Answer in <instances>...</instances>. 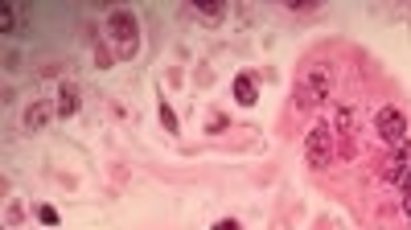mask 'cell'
Returning a JSON list of instances; mask_svg holds the SVG:
<instances>
[{
    "label": "cell",
    "mask_w": 411,
    "mask_h": 230,
    "mask_svg": "<svg viewBox=\"0 0 411 230\" xmlns=\"http://www.w3.org/2000/svg\"><path fill=\"white\" fill-rule=\"evenodd\" d=\"M329 66L325 62H309L300 74H296V111H313V107H321L325 99H329Z\"/></svg>",
    "instance_id": "1"
},
{
    "label": "cell",
    "mask_w": 411,
    "mask_h": 230,
    "mask_svg": "<svg viewBox=\"0 0 411 230\" xmlns=\"http://www.w3.org/2000/svg\"><path fill=\"white\" fill-rule=\"evenodd\" d=\"M107 33H111V42H115V58H136L140 25H136V17H132L128 8H115V13L107 17Z\"/></svg>",
    "instance_id": "2"
},
{
    "label": "cell",
    "mask_w": 411,
    "mask_h": 230,
    "mask_svg": "<svg viewBox=\"0 0 411 230\" xmlns=\"http://www.w3.org/2000/svg\"><path fill=\"white\" fill-rule=\"evenodd\" d=\"M305 161L313 169H325L333 161V128L329 124H313V132L305 136Z\"/></svg>",
    "instance_id": "3"
},
{
    "label": "cell",
    "mask_w": 411,
    "mask_h": 230,
    "mask_svg": "<svg viewBox=\"0 0 411 230\" xmlns=\"http://www.w3.org/2000/svg\"><path fill=\"white\" fill-rule=\"evenodd\" d=\"M374 128H378V140H387L391 148H403L408 144V115L399 107H382L374 115Z\"/></svg>",
    "instance_id": "4"
},
{
    "label": "cell",
    "mask_w": 411,
    "mask_h": 230,
    "mask_svg": "<svg viewBox=\"0 0 411 230\" xmlns=\"http://www.w3.org/2000/svg\"><path fill=\"white\" fill-rule=\"evenodd\" d=\"M49 115H58V107H54L49 99H38V103L25 111V132H42L49 124Z\"/></svg>",
    "instance_id": "5"
},
{
    "label": "cell",
    "mask_w": 411,
    "mask_h": 230,
    "mask_svg": "<svg viewBox=\"0 0 411 230\" xmlns=\"http://www.w3.org/2000/svg\"><path fill=\"white\" fill-rule=\"evenodd\" d=\"M54 107H58V115H62V120H70V115L79 111V87H74V83H62V91H58V103H54Z\"/></svg>",
    "instance_id": "6"
},
{
    "label": "cell",
    "mask_w": 411,
    "mask_h": 230,
    "mask_svg": "<svg viewBox=\"0 0 411 230\" xmlns=\"http://www.w3.org/2000/svg\"><path fill=\"white\" fill-rule=\"evenodd\" d=\"M259 99V83L251 79V74H239L234 79V103H243V107H251Z\"/></svg>",
    "instance_id": "7"
},
{
    "label": "cell",
    "mask_w": 411,
    "mask_h": 230,
    "mask_svg": "<svg viewBox=\"0 0 411 230\" xmlns=\"http://www.w3.org/2000/svg\"><path fill=\"white\" fill-rule=\"evenodd\" d=\"M408 169H411V152H408V144H403V148H395V156L387 165V181H403Z\"/></svg>",
    "instance_id": "8"
},
{
    "label": "cell",
    "mask_w": 411,
    "mask_h": 230,
    "mask_svg": "<svg viewBox=\"0 0 411 230\" xmlns=\"http://www.w3.org/2000/svg\"><path fill=\"white\" fill-rule=\"evenodd\" d=\"M38 218H42L46 227H58V222H62V218H58V210H54L49 202H42V206H38Z\"/></svg>",
    "instance_id": "9"
},
{
    "label": "cell",
    "mask_w": 411,
    "mask_h": 230,
    "mask_svg": "<svg viewBox=\"0 0 411 230\" xmlns=\"http://www.w3.org/2000/svg\"><path fill=\"white\" fill-rule=\"evenodd\" d=\"M161 124H165L169 132H177V115H173V107H169V103H161Z\"/></svg>",
    "instance_id": "10"
},
{
    "label": "cell",
    "mask_w": 411,
    "mask_h": 230,
    "mask_svg": "<svg viewBox=\"0 0 411 230\" xmlns=\"http://www.w3.org/2000/svg\"><path fill=\"white\" fill-rule=\"evenodd\" d=\"M13 21H17V8L8 4V8H4V17H0V25H4V33H13Z\"/></svg>",
    "instance_id": "11"
},
{
    "label": "cell",
    "mask_w": 411,
    "mask_h": 230,
    "mask_svg": "<svg viewBox=\"0 0 411 230\" xmlns=\"http://www.w3.org/2000/svg\"><path fill=\"white\" fill-rule=\"evenodd\" d=\"M198 13H202V17H223V4H202Z\"/></svg>",
    "instance_id": "12"
},
{
    "label": "cell",
    "mask_w": 411,
    "mask_h": 230,
    "mask_svg": "<svg viewBox=\"0 0 411 230\" xmlns=\"http://www.w3.org/2000/svg\"><path fill=\"white\" fill-rule=\"evenodd\" d=\"M214 230H239V222H234V218H223V222H218Z\"/></svg>",
    "instance_id": "13"
}]
</instances>
